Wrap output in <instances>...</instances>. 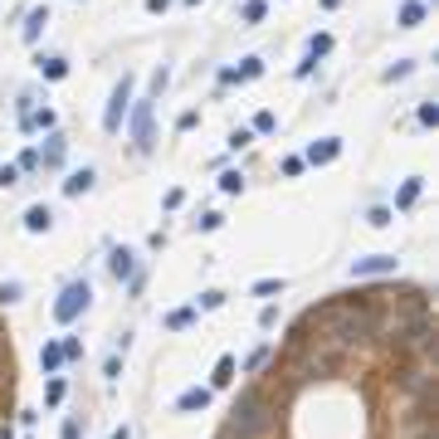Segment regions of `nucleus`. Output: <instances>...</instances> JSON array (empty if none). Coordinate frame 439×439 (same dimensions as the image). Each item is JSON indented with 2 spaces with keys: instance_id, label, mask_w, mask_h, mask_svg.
I'll list each match as a JSON object with an SVG mask.
<instances>
[{
  "instance_id": "nucleus-34",
  "label": "nucleus",
  "mask_w": 439,
  "mask_h": 439,
  "mask_svg": "<svg viewBox=\"0 0 439 439\" xmlns=\"http://www.w3.org/2000/svg\"><path fill=\"white\" fill-rule=\"evenodd\" d=\"M79 435H83V430H79V425L69 420V425H64V439H79Z\"/></svg>"
},
{
  "instance_id": "nucleus-13",
  "label": "nucleus",
  "mask_w": 439,
  "mask_h": 439,
  "mask_svg": "<svg viewBox=\"0 0 439 439\" xmlns=\"http://www.w3.org/2000/svg\"><path fill=\"white\" fill-rule=\"evenodd\" d=\"M420 20H425V5H420V0H405V5H400V25H405V29H415Z\"/></svg>"
},
{
  "instance_id": "nucleus-32",
  "label": "nucleus",
  "mask_w": 439,
  "mask_h": 439,
  "mask_svg": "<svg viewBox=\"0 0 439 439\" xmlns=\"http://www.w3.org/2000/svg\"><path fill=\"white\" fill-rule=\"evenodd\" d=\"M15 176H20L15 166H0V186H15Z\"/></svg>"
},
{
  "instance_id": "nucleus-4",
  "label": "nucleus",
  "mask_w": 439,
  "mask_h": 439,
  "mask_svg": "<svg viewBox=\"0 0 439 439\" xmlns=\"http://www.w3.org/2000/svg\"><path fill=\"white\" fill-rule=\"evenodd\" d=\"M127 103H132V79H122V83L112 88L108 117H103V127H108V132H117V127H122V112H127Z\"/></svg>"
},
{
  "instance_id": "nucleus-9",
  "label": "nucleus",
  "mask_w": 439,
  "mask_h": 439,
  "mask_svg": "<svg viewBox=\"0 0 439 439\" xmlns=\"http://www.w3.org/2000/svg\"><path fill=\"white\" fill-rule=\"evenodd\" d=\"M54 224V215H49V205H29V215H25V229L29 234H44Z\"/></svg>"
},
{
  "instance_id": "nucleus-26",
  "label": "nucleus",
  "mask_w": 439,
  "mask_h": 439,
  "mask_svg": "<svg viewBox=\"0 0 439 439\" xmlns=\"http://www.w3.org/2000/svg\"><path fill=\"white\" fill-rule=\"evenodd\" d=\"M59 346H64V361H79V356H83V346H79L74 337H69V342H59Z\"/></svg>"
},
{
  "instance_id": "nucleus-5",
  "label": "nucleus",
  "mask_w": 439,
  "mask_h": 439,
  "mask_svg": "<svg viewBox=\"0 0 439 439\" xmlns=\"http://www.w3.org/2000/svg\"><path fill=\"white\" fill-rule=\"evenodd\" d=\"M356 278H376V273H396V254H371V259H356L351 264Z\"/></svg>"
},
{
  "instance_id": "nucleus-1",
  "label": "nucleus",
  "mask_w": 439,
  "mask_h": 439,
  "mask_svg": "<svg viewBox=\"0 0 439 439\" xmlns=\"http://www.w3.org/2000/svg\"><path fill=\"white\" fill-rule=\"evenodd\" d=\"M269 435H273V400L249 386L229 410V439H269Z\"/></svg>"
},
{
  "instance_id": "nucleus-21",
  "label": "nucleus",
  "mask_w": 439,
  "mask_h": 439,
  "mask_svg": "<svg viewBox=\"0 0 439 439\" xmlns=\"http://www.w3.org/2000/svg\"><path fill=\"white\" fill-rule=\"evenodd\" d=\"M254 293H259V298H273V293H283V278H259Z\"/></svg>"
},
{
  "instance_id": "nucleus-19",
  "label": "nucleus",
  "mask_w": 439,
  "mask_h": 439,
  "mask_svg": "<svg viewBox=\"0 0 439 439\" xmlns=\"http://www.w3.org/2000/svg\"><path fill=\"white\" fill-rule=\"evenodd\" d=\"M39 74H44V79H64L69 64H64V59H39Z\"/></svg>"
},
{
  "instance_id": "nucleus-16",
  "label": "nucleus",
  "mask_w": 439,
  "mask_h": 439,
  "mask_svg": "<svg viewBox=\"0 0 439 439\" xmlns=\"http://www.w3.org/2000/svg\"><path fill=\"white\" fill-rule=\"evenodd\" d=\"M191 323H196V308H176V313H166V327H171V332L191 327Z\"/></svg>"
},
{
  "instance_id": "nucleus-11",
  "label": "nucleus",
  "mask_w": 439,
  "mask_h": 439,
  "mask_svg": "<svg viewBox=\"0 0 439 439\" xmlns=\"http://www.w3.org/2000/svg\"><path fill=\"white\" fill-rule=\"evenodd\" d=\"M39 366H44V371H59V366H64V346H59V342H44V351H39Z\"/></svg>"
},
{
  "instance_id": "nucleus-20",
  "label": "nucleus",
  "mask_w": 439,
  "mask_h": 439,
  "mask_svg": "<svg viewBox=\"0 0 439 439\" xmlns=\"http://www.w3.org/2000/svg\"><path fill=\"white\" fill-rule=\"evenodd\" d=\"M264 74V59H244L239 69H234V79H259Z\"/></svg>"
},
{
  "instance_id": "nucleus-18",
  "label": "nucleus",
  "mask_w": 439,
  "mask_h": 439,
  "mask_svg": "<svg viewBox=\"0 0 439 439\" xmlns=\"http://www.w3.org/2000/svg\"><path fill=\"white\" fill-rule=\"evenodd\" d=\"M415 201H420V181H405V186H400V196H396V205H400V210H410Z\"/></svg>"
},
{
  "instance_id": "nucleus-29",
  "label": "nucleus",
  "mask_w": 439,
  "mask_h": 439,
  "mask_svg": "<svg viewBox=\"0 0 439 439\" xmlns=\"http://www.w3.org/2000/svg\"><path fill=\"white\" fill-rule=\"evenodd\" d=\"M20 171H39V151H25L20 156Z\"/></svg>"
},
{
  "instance_id": "nucleus-14",
  "label": "nucleus",
  "mask_w": 439,
  "mask_h": 439,
  "mask_svg": "<svg viewBox=\"0 0 439 439\" xmlns=\"http://www.w3.org/2000/svg\"><path fill=\"white\" fill-rule=\"evenodd\" d=\"M59 161H64V137L54 132V137H49V147H44V156H39V166H59Z\"/></svg>"
},
{
  "instance_id": "nucleus-27",
  "label": "nucleus",
  "mask_w": 439,
  "mask_h": 439,
  "mask_svg": "<svg viewBox=\"0 0 439 439\" xmlns=\"http://www.w3.org/2000/svg\"><path fill=\"white\" fill-rule=\"evenodd\" d=\"M264 361H269V346H259V351H254V356H249V361H244V371H259V366H264Z\"/></svg>"
},
{
  "instance_id": "nucleus-23",
  "label": "nucleus",
  "mask_w": 439,
  "mask_h": 439,
  "mask_svg": "<svg viewBox=\"0 0 439 439\" xmlns=\"http://www.w3.org/2000/svg\"><path fill=\"white\" fill-rule=\"evenodd\" d=\"M273 127H278L273 112H259V117H254V132H273Z\"/></svg>"
},
{
  "instance_id": "nucleus-3",
  "label": "nucleus",
  "mask_w": 439,
  "mask_h": 439,
  "mask_svg": "<svg viewBox=\"0 0 439 439\" xmlns=\"http://www.w3.org/2000/svg\"><path fill=\"white\" fill-rule=\"evenodd\" d=\"M132 142H137V151H151V98H142L132 108Z\"/></svg>"
},
{
  "instance_id": "nucleus-8",
  "label": "nucleus",
  "mask_w": 439,
  "mask_h": 439,
  "mask_svg": "<svg viewBox=\"0 0 439 439\" xmlns=\"http://www.w3.org/2000/svg\"><path fill=\"white\" fill-rule=\"evenodd\" d=\"M205 405H210V386H191V391H181V400H176V410H181V415L205 410Z\"/></svg>"
},
{
  "instance_id": "nucleus-30",
  "label": "nucleus",
  "mask_w": 439,
  "mask_h": 439,
  "mask_svg": "<svg viewBox=\"0 0 439 439\" xmlns=\"http://www.w3.org/2000/svg\"><path fill=\"white\" fill-rule=\"evenodd\" d=\"M196 224H201V229H219V224H224V215H215V210H210V215H201Z\"/></svg>"
},
{
  "instance_id": "nucleus-28",
  "label": "nucleus",
  "mask_w": 439,
  "mask_h": 439,
  "mask_svg": "<svg viewBox=\"0 0 439 439\" xmlns=\"http://www.w3.org/2000/svg\"><path fill=\"white\" fill-rule=\"evenodd\" d=\"M435 117H439L435 103H420V122H425V127H435Z\"/></svg>"
},
{
  "instance_id": "nucleus-2",
  "label": "nucleus",
  "mask_w": 439,
  "mask_h": 439,
  "mask_svg": "<svg viewBox=\"0 0 439 439\" xmlns=\"http://www.w3.org/2000/svg\"><path fill=\"white\" fill-rule=\"evenodd\" d=\"M88 298H93V288H88L83 278H74V283L59 293V303H54V323H74V318L88 308Z\"/></svg>"
},
{
  "instance_id": "nucleus-33",
  "label": "nucleus",
  "mask_w": 439,
  "mask_h": 439,
  "mask_svg": "<svg viewBox=\"0 0 439 439\" xmlns=\"http://www.w3.org/2000/svg\"><path fill=\"white\" fill-rule=\"evenodd\" d=\"M166 5H171V0H147V10H151V15H161Z\"/></svg>"
},
{
  "instance_id": "nucleus-7",
  "label": "nucleus",
  "mask_w": 439,
  "mask_h": 439,
  "mask_svg": "<svg viewBox=\"0 0 439 439\" xmlns=\"http://www.w3.org/2000/svg\"><path fill=\"white\" fill-rule=\"evenodd\" d=\"M337 151H342V142H337V137H323V142H313V147H308V156H303V161L327 166V161H337Z\"/></svg>"
},
{
  "instance_id": "nucleus-12",
  "label": "nucleus",
  "mask_w": 439,
  "mask_h": 439,
  "mask_svg": "<svg viewBox=\"0 0 439 439\" xmlns=\"http://www.w3.org/2000/svg\"><path fill=\"white\" fill-rule=\"evenodd\" d=\"M229 381H234V356H219L215 376H210V391H219V386H229Z\"/></svg>"
},
{
  "instance_id": "nucleus-35",
  "label": "nucleus",
  "mask_w": 439,
  "mask_h": 439,
  "mask_svg": "<svg viewBox=\"0 0 439 439\" xmlns=\"http://www.w3.org/2000/svg\"><path fill=\"white\" fill-rule=\"evenodd\" d=\"M186 5H201V0H186Z\"/></svg>"
},
{
  "instance_id": "nucleus-15",
  "label": "nucleus",
  "mask_w": 439,
  "mask_h": 439,
  "mask_svg": "<svg viewBox=\"0 0 439 439\" xmlns=\"http://www.w3.org/2000/svg\"><path fill=\"white\" fill-rule=\"evenodd\" d=\"M88 186H93V171H74V176L64 181V196H83Z\"/></svg>"
},
{
  "instance_id": "nucleus-22",
  "label": "nucleus",
  "mask_w": 439,
  "mask_h": 439,
  "mask_svg": "<svg viewBox=\"0 0 439 439\" xmlns=\"http://www.w3.org/2000/svg\"><path fill=\"white\" fill-rule=\"evenodd\" d=\"M44 400H49V405H59V400H64V381H59V376L44 386Z\"/></svg>"
},
{
  "instance_id": "nucleus-24",
  "label": "nucleus",
  "mask_w": 439,
  "mask_h": 439,
  "mask_svg": "<svg viewBox=\"0 0 439 439\" xmlns=\"http://www.w3.org/2000/svg\"><path fill=\"white\" fill-rule=\"evenodd\" d=\"M219 303H224V293H215V288H210V293H201V308H205V313H215Z\"/></svg>"
},
{
  "instance_id": "nucleus-25",
  "label": "nucleus",
  "mask_w": 439,
  "mask_h": 439,
  "mask_svg": "<svg viewBox=\"0 0 439 439\" xmlns=\"http://www.w3.org/2000/svg\"><path fill=\"white\" fill-rule=\"evenodd\" d=\"M244 20H249V25L264 20V0H249V5H244Z\"/></svg>"
},
{
  "instance_id": "nucleus-6",
  "label": "nucleus",
  "mask_w": 439,
  "mask_h": 439,
  "mask_svg": "<svg viewBox=\"0 0 439 439\" xmlns=\"http://www.w3.org/2000/svg\"><path fill=\"white\" fill-rule=\"evenodd\" d=\"M132 259H137L132 249H112V278L117 283H137V264Z\"/></svg>"
},
{
  "instance_id": "nucleus-17",
  "label": "nucleus",
  "mask_w": 439,
  "mask_h": 439,
  "mask_svg": "<svg viewBox=\"0 0 439 439\" xmlns=\"http://www.w3.org/2000/svg\"><path fill=\"white\" fill-rule=\"evenodd\" d=\"M219 191H224V196H239V191H244V171H224V176H219Z\"/></svg>"
},
{
  "instance_id": "nucleus-31",
  "label": "nucleus",
  "mask_w": 439,
  "mask_h": 439,
  "mask_svg": "<svg viewBox=\"0 0 439 439\" xmlns=\"http://www.w3.org/2000/svg\"><path fill=\"white\" fill-rule=\"evenodd\" d=\"M327 49H332L327 34H313V59H318V54H327Z\"/></svg>"
},
{
  "instance_id": "nucleus-10",
  "label": "nucleus",
  "mask_w": 439,
  "mask_h": 439,
  "mask_svg": "<svg viewBox=\"0 0 439 439\" xmlns=\"http://www.w3.org/2000/svg\"><path fill=\"white\" fill-rule=\"evenodd\" d=\"M44 25H49V10H44V5H39V10H29V20H25V39H29V44H34V39H39V29H44Z\"/></svg>"
}]
</instances>
